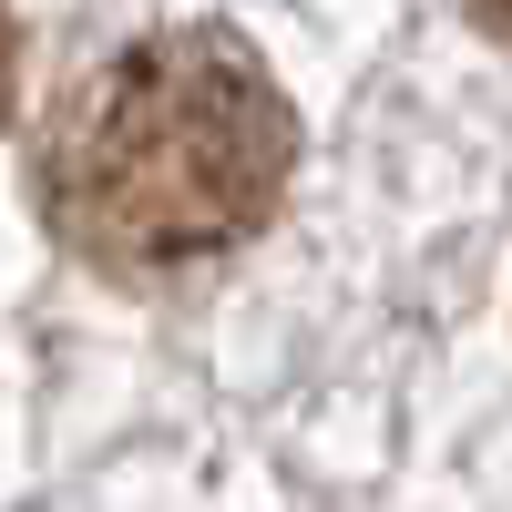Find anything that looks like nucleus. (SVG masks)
<instances>
[{
	"label": "nucleus",
	"instance_id": "f257e3e1",
	"mask_svg": "<svg viewBox=\"0 0 512 512\" xmlns=\"http://www.w3.org/2000/svg\"><path fill=\"white\" fill-rule=\"evenodd\" d=\"M297 164V113L277 72L216 21L123 41L62 93L31 195L82 267L185 277L277 216Z\"/></svg>",
	"mask_w": 512,
	"mask_h": 512
},
{
	"label": "nucleus",
	"instance_id": "f03ea898",
	"mask_svg": "<svg viewBox=\"0 0 512 512\" xmlns=\"http://www.w3.org/2000/svg\"><path fill=\"white\" fill-rule=\"evenodd\" d=\"M472 11H482V31H502V41H512V0H472Z\"/></svg>",
	"mask_w": 512,
	"mask_h": 512
},
{
	"label": "nucleus",
	"instance_id": "7ed1b4c3",
	"mask_svg": "<svg viewBox=\"0 0 512 512\" xmlns=\"http://www.w3.org/2000/svg\"><path fill=\"white\" fill-rule=\"evenodd\" d=\"M0 113H11V11H0Z\"/></svg>",
	"mask_w": 512,
	"mask_h": 512
}]
</instances>
